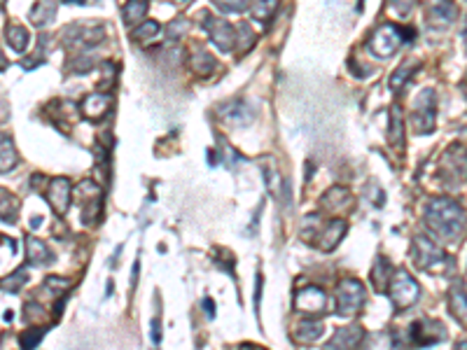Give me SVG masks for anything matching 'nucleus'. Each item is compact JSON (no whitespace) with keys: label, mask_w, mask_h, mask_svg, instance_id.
I'll return each mask as SVG.
<instances>
[{"label":"nucleus","mask_w":467,"mask_h":350,"mask_svg":"<svg viewBox=\"0 0 467 350\" xmlns=\"http://www.w3.org/2000/svg\"><path fill=\"white\" fill-rule=\"evenodd\" d=\"M346 234V222L344 219H329L327 224H325V229L321 231V239H318V248L325 252H332L336 245L341 243Z\"/></svg>","instance_id":"f3484780"},{"label":"nucleus","mask_w":467,"mask_h":350,"mask_svg":"<svg viewBox=\"0 0 467 350\" xmlns=\"http://www.w3.org/2000/svg\"><path fill=\"white\" fill-rule=\"evenodd\" d=\"M425 224L442 241H458L467 229V212L448 197H437L425 206Z\"/></svg>","instance_id":"f257e3e1"},{"label":"nucleus","mask_w":467,"mask_h":350,"mask_svg":"<svg viewBox=\"0 0 467 350\" xmlns=\"http://www.w3.org/2000/svg\"><path fill=\"white\" fill-rule=\"evenodd\" d=\"M281 0H259L257 8H252V19L257 21H269L271 14L276 12V8H279Z\"/></svg>","instance_id":"f704fd0d"},{"label":"nucleus","mask_w":467,"mask_h":350,"mask_svg":"<svg viewBox=\"0 0 467 350\" xmlns=\"http://www.w3.org/2000/svg\"><path fill=\"white\" fill-rule=\"evenodd\" d=\"M192 68L194 73H197L199 77H208L213 70L217 68V61L213 58V54L208 50H204V47H197L192 54Z\"/></svg>","instance_id":"393cba45"},{"label":"nucleus","mask_w":467,"mask_h":350,"mask_svg":"<svg viewBox=\"0 0 467 350\" xmlns=\"http://www.w3.org/2000/svg\"><path fill=\"white\" fill-rule=\"evenodd\" d=\"M159 31H162V28H159L157 21H145V23H140L138 28H133L131 38L135 43H150L152 38H157Z\"/></svg>","instance_id":"7c9ffc66"},{"label":"nucleus","mask_w":467,"mask_h":350,"mask_svg":"<svg viewBox=\"0 0 467 350\" xmlns=\"http://www.w3.org/2000/svg\"><path fill=\"white\" fill-rule=\"evenodd\" d=\"M147 10H150V0H127V5H124V10H122L124 23L135 28L140 21H143Z\"/></svg>","instance_id":"412c9836"},{"label":"nucleus","mask_w":467,"mask_h":350,"mask_svg":"<svg viewBox=\"0 0 467 350\" xmlns=\"http://www.w3.org/2000/svg\"><path fill=\"white\" fill-rule=\"evenodd\" d=\"M442 177H453V182H463L467 180V152L460 145H451L442 159L439 166Z\"/></svg>","instance_id":"1a4fd4ad"},{"label":"nucleus","mask_w":467,"mask_h":350,"mask_svg":"<svg viewBox=\"0 0 467 350\" xmlns=\"http://www.w3.org/2000/svg\"><path fill=\"white\" fill-rule=\"evenodd\" d=\"M110 105H112L110 94L96 91V94H89V96L82 100L80 110H82V115H85L89 122H98V120H103V115L110 110Z\"/></svg>","instance_id":"2eb2a0df"},{"label":"nucleus","mask_w":467,"mask_h":350,"mask_svg":"<svg viewBox=\"0 0 467 350\" xmlns=\"http://www.w3.org/2000/svg\"><path fill=\"white\" fill-rule=\"evenodd\" d=\"M435 120H437V94L435 89H423L416 96V103H413V115H411L413 131L421 135L433 133Z\"/></svg>","instance_id":"20e7f679"},{"label":"nucleus","mask_w":467,"mask_h":350,"mask_svg":"<svg viewBox=\"0 0 467 350\" xmlns=\"http://www.w3.org/2000/svg\"><path fill=\"white\" fill-rule=\"evenodd\" d=\"M388 276H390V264H388V259H383V257H378L376 259V264H374V269H371V285L378 289V292H383V289L388 287Z\"/></svg>","instance_id":"bb28decb"},{"label":"nucleus","mask_w":467,"mask_h":350,"mask_svg":"<svg viewBox=\"0 0 467 350\" xmlns=\"http://www.w3.org/2000/svg\"><path fill=\"white\" fill-rule=\"evenodd\" d=\"M70 199H73V192H70L68 177H54V180H50L47 201H50L52 210H54L56 215H66L70 208Z\"/></svg>","instance_id":"ddd939ff"},{"label":"nucleus","mask_w":467,"mask_h":350,"mask_svg":"<svg viewBox=\"0 0 467 350\" xmlns=\"http://www.w3.org/2000/svg\"><path fill=\"white\" fill-rule=\"evenodd\" d=\"M365 341V329L360 325H346L336 329L334 336L327 341L325 350H358Z\"/></svg>","instance_id":"f8f14e48"},{"label":"nucleus","mask_w":467,"mask_h":350,"mask_svg":"<svg viewBox=\"0 0 467 350\" xmlns=\"http://www.w3.org/2000/svg\"><path fill=\"white\" fill-rule=\"evenodd\" d=\"M78 199L82 206V222L87 227L96 224V219L100 217V208H103V194H100V187L94 180H82L78 185Z\"/></svg>","instance_id":"423d86ee"},{"label":"nucleus","mask_w":467,"mask_h":350,"mask_svg":"<svg viewBox=\"0 0 467 350\" xmlns=\"http://www.w3.org/2000/svg\"><path fill=\"white\" fill-rule=\"evenodd\" d=\"M5 68H8V58H5L3 50H0V70H5Z\"/></svg>","instance_id":"79ce46f5"},{"label":"nucleus","mask_w":467,"mask_h":350,"mask_svg":"<svg viewBox=\"0 0 467 350\" xmlns=\"http://www.w3.org/2000/svg\"><path fill=\"white\" fill-rule=\"evenodd\" d=\"M446 339V329L439 320H416L409 329V341L413 346H435Z\"/></svg>","instance_id":"6e6552de"},{"label":"nucleus","mask_w":467,"mask_h":350,"mask_svg":"<svg viewBox=\"0 0 467 350\" xmlns=\"http://www.w3.org/2000/svg\"><path fill=\"white\" fill-rule=\"evenodd\" d=\"M5 38H8V45L12 47L14 52H26V47L31 45V33L26 31L19 23H10L8 31H5Z\"/></svg>","instance_id":"a878e982"},{"label":"nucleus","mask_w":467,"mask_h":350,"mask_svg":"<svg viewBox=\"0 0 467 350\" xmlns=\"http://www.w3.org/2000/svg\"><path fill=\"white\" fill-rule=\"evenodd\" d=\"M217 117H220L222 122L241 129V127H248V124L252 122L255 112H252V108L246 103V100H229V103H222L220 108H217Z\"/></svg>","instance_id":"9b49d317"},{"label":"nucleus","mask_w":467,"mask_h":350,"mask_svg":"<svg viewBox=\"0 0 467 350\" xmlns=\"http://www.w3.org/2000/svg\"><path fill=\"white\" fill-rule=\"evenodd\" d=\"M206 31H208L210 40L220 47L222 52H232L236 45V26H232L224 19H215V17H206Z\"/></svg>","instance_id":"9d476101"},{"label":"nucleus","mask_w":467,"mask_h":350,"mask_svg":"<svg viewBox=\"0 0 467 350\" xmlns=\"http://www.w3.org/2000/svg\"><path fill=\"white\" fill-rule=\"evenodd\" d=\"M404 43V31H400L393 23H383L378 26L369 38V52L378 58H388L400 50V45Z\"/></svg>","instance_id":"39448f33"},{"label":"nucleus","mask_w":467,"mask_h":350,"mask_svg":"<svg viewBox=\"0 0 467 350\" xmlns=\"http://www.w3.org/2000/svg\"><path fill=\"white\" fill-rule=\"evenodd\" d=\"M259 299H262V276L257 274V287H255V308L259 311Z\"/></svg>","instance_id":"ea45409f"},{"label":"nucleus","mask_w":467,"mask_h":350,"mask_svg":"<svg viewBox=\"0 0 467 350\" xmlns=\"http://www.w3.org/2000/svg\"><path fill=\"white\" fill-rule=\"evenodd\" d=\"M388 296H390V301H393L395 308L404 311V308H411L418 301V296H421V287H418L416 278H413L409 271L400 269V271H395L393 278H390V283H388Z\"/></svg>","instance_id":"f03ea898"},{"label":"nucleus","mask_w":467,"mask_h":350,"mask_svg":"<svg viewBox=\"0 0 467 350\" xmlns=\"http://www.w3.org/2000/svg\"><path fill=\"white\" fill-rule=\"evenodd\" d=\"M54 252L47 248L45 241L35 239V236H26V262L31 266H50L54 264Z\"/></svg>","instance_id":"dca6fc26"},{"label":"nucleus","mask_w":467,"mask_h":350,"mask_svg":"<svg viewBox=\"0 0 467 350\" xmlns=\"http://www.w3.org/2000/svg\"><path fill=\"white\" fill-rule=\"evenodd\" d=\"M448 306H451V313L458 322H463V327H467V289L465 285L456 283L451 289H448Z\"/></svg>","instance_id":"a211bd4d"},{"label":"nucleus","mask_w":467,"mask_h":350,"mask_svg":"<svg viewBox=\"0 0 467 350\" xmlns=\"http://www.w3.org/2000/svg\"><path fill=\"white\" fill-rule=\"evenodd\" d=\"M257 35L252 33V28L248 26V23H236V45L241 47V52L250 50L252 45H255Z\"/></svg>","instance_id":"473e14b6"},{"label":"nucleus","mask_w":467,"mask_h":350,"mask_svg":"<svg viewBox=\"0 0 467 350\" xmlns=\"http://www.w3.org/2000/svg\"><path fill=\"white\" fill-rule=\"evenodd\" d=\"M185 31H187V21L185 19H178V21H173L169 26L166 35H169V40H175V38H182V35H185Z\"/></svg>","instance_id":"4c0bfd02"},{"label":"nucleus","mask_w":467,"mask_h":350,"mask_svg":"<svg viewBox=\"0 0 467 350\" xmlns=\"http://www.w3.org/2000/svg\"><path fill=\"white\" fill-rule=\"evenodd\" d=\"M413 3H416V0H388V5H390V10H395L398 12V14H409L411 12V8H413Z\"/></svg>","instance_id":"e433bc0d"},{"label":"nucleus","mask_w":467,"mask_h":350,"mask_svg":"<svg viewBox=\"0 0 467 350\" xmlns=\"http://www.w3.org/2000/svg\"><path fill=\"white\" fill-rule=\"evenodd\" d=\"M411 254H413V262L421 269L435 271L437 266H442L444 262V252L437 248V243L425 234L413 236V245H411Z\"/></svg>","instance_id":"0eeeda50"},{"label":"nucleus","mask_w":467,"mask_h":350,"mask_svg":"<svg viewBox=\"0 0 467 350\" xmlns=\"http://www.w3.org/2000/svg\"><path fill=\"white\" fill-rule=\"evenodd\" d=\"M45 327H28V331H23L21 334V350H35L38 348V343L43 341L45 336Z\"/></svg>","instance_id":"72a5a7b5"},{"label":"nucleus","mask_w":467,"mask_h":350,"mask_svg":"<svg viewBox=\"0 0 467 350\" xmlns=\"http://www.w3.org/2000/svg\"><path fill=\"white\" fill-rule=\"evenodd\" d=\"M159 341H162V322H159V318L152 320V343L159 346Z\"/></svg>","instance_id":"58836bf2"},{"label":"nucleus","mask_w":467,"mask_h":350,"mask_svg":"<svg viewBox=\"0 0 467 350\" xmlns=\"http://www.w3.org/2000/svg\"><path fill=\"white\" fill-rule=\"evenodd\" d=\"M465 38H467V28H465Z\"/></svg>","instance_id":"a18cd8bd"},{"label":"nucleus","mask_w":467,"mask_h":350,"mask_svg":"<svg viewBox=\"0 0 467 350\" xmlns=\"http://www.w3.org/2000/svg\"><path fill=\"white\" fill-rule=\"evenodd\" d=\"M348 189L346 187H332L323 197V206H327V210H341L348 204Z\"/></svg>","instance_id":"cd10ccee"},{"label":"nucleus","mask_w":467,"mask_h":350,"mask_svg":"<svg viewBox=\"0 0 467 350\" xmlns=\"http://www.w3.org/2000/svg\"><path fill=\"white\" fill-rule=\"evenodd\" d=\"M19 166V154L8 135H0V173H10Z\"/></svg>","instance_id":"b1692460"},{"label":"nucleus","mask_w":467,"mask_h":350,"mask_svg":"<svg viewBox=\"0 0 467 350\" xmlns=\"http://www.w3.org/2000/svg\"><path fill=\"white\" fill-rule=\"evenodd\" d=\"M327 301H329L327 294H325L321 287H316V285L301 287L299 292L294 294V306L306 313H323L325 308H327Z\"/></svg>","instance_id":"4468645a"},{"label":"nucleus","mask_w":467,"mask_h":350,"mask_svg":"<svg viewBox=\"0 0 467 350\" xmlns=\"http://www.w3.org/2000/svg\"><path fill=\"white\" fill-rule=\"evenodd\" d=\"M26 281H28V274H26V269L21 266V269H17L12 276H8V278H3V281H0V289H3V292L17 294L23 287V285H26Z\"/></svg>","instance_id":"c756f323"},{"label":"nucleus","mask_w":467,"mask_h":350,"mask_svg":"<svg viewBox=\"0 0 467 350\" xmlns=\"http://www.w3.org/2000/svg\"><path fill=\"white\" fill-rule=\"evenodd\" d=\"M456 350H467V341H460L456 346Z\"/></svg>","instance_id":"37998d69"},{"label":"nucleus","mask_w":467,"mask_h":350,"mask_svg":"<svg viewBox=\"0 0 467 350\" xmlns=\"http://www.w3.org/2000/svg\"><path fill=\"white\" fill-rule=\"evenodd\" d=\"M365 285L356 281V278H346L341 281V285L336 287V313L341 318H353L356 313L362 311L365 306Z\"/></svg>","instance_id":"7ed1b4c3"},{"label":"nucleus","mask_w":467,"mask_h":350,"mask_svg":"<svg viewBox=\"0 0 467 350\" xmlns=\"http://www.w3.org/2000/svg\"><path fill=\"white\" fill-rule=\"evenodd\" d=\"M388 142L393 147L404 145V122H402V110L400 105H393L390 108V127H388Z\"/></svg>","instance_id":"4be33fe9"},{"label":"nucleus","mask_w":467,"mask_h":350,"mask_svg":"<svg viewBox=\"0 0 467 350\" xmlns=\"http://www.w3.org/2000/svg\"><path fill=\"white\" fill-rule=\"evenodd\" d=\"M323 336V325L321 322H301L297 331H294V339L299 343H313Z\"/></svg>","instance_id":"c85d7f7f"},{"label":"nucleus","mask_w":467,"mask_h":350,"mask_svg":"<svg viewBox=\"0 0 467 350\" xmlns=\"http://www.w3.org/2000/svg\"><path fill=\"white\" fill-rule=\"evenodd\" d=\"M3 3H5V0H0V5H3Z\"/></svg>","instance_id":"49530a36"},{"label":"nucleus","mask_w":467,"mask_h":350,"mask_svg":"<svg viewBox=\"0 0 467 350\" xmlns=\"http://www.w3.org/2000/svg\"><path fill=\"white\" fill-rule=\"evenodd\" d=\"M17 219H19V201L8 189L0 187V222L14 224Z\"/></svg>","instance_id":"5701e85b"},{"label":"nucleus","mask_w":467,"mask_h":350,"mask_svg":"<svg viewBox=\"0 0 467 350\" xmlns=\"http://www.w3.org/2000/svg\"><path fill=\"white\" fill-rule=\"evenodd\" d=\"M54 17H56L54 0H38V3L31 8V12H28V21H31L33 26H38V28L52 23V21H54Z\"/></svg>","instance_id":"aec40b11"},{"label":"nucleus","mask_w":467,"mask_h":350,"mask_svg":"<svg viewBox=\"0 0 467 350\" xmlns=\"http://www.w3.org/2000/svg\"><path fill=\"white\" fill-rule=\"evenodd\" d=\"M213 5L224 14H232V12H246L250 0H213Z\"/></svg>","instance_id":"c9c22d12"},{"label":"nucleus","mask_w":467,"mask_h":350,"mask_svg":"<svg viewBox=\"0 0 467 350\" xmlns=\"http://www.w3.org/2000/svg\"><path fill=\"white\" fill-rule=\"evenodd\" d=\"M428 14L435 23H451L456 19V5L453 0H425Z\"/></svg>","instance_id":"6ab92c4d"},{"label":"nucleus","mask_w":467,"mask_h":350,"mask_svg":"<svg viewBox=\"0 0 467 350\" xmlns=\"http://www.w3.org/2000/svg\"><path fill=\"white\" fill-rule=\"evenodd\" d=\"M413 70H416V61H409V63H404L402 68L395 70V75L390 77V89L398 91L400 87H404L406 82H409V77L413 75Z\"/></svg>","instance_id":"2f4dec72"},{"label":"nucleus","mask_w":467,"mask_h":350,"mask_svg":"<svg viewBox=\"0 0 467 350\" xmlns=\"http://www.w3.org/2000/svg\"><path fill=\"white\" fill-rule=\"evenodd\" d=\"M204 311L208 313V318H215V311H213V301L210 299H204Z\"/></svg>","instance_id":"a19ab883"},{"label":"nucleus","mask_w":467,"mask_h":350,"mask_svg":"<svg viewBox=\"0 0 467 350\" xmlns=\"http://www.w3.org/2000/svg\"><path fill=\"white\" fill-rule=\"evenodd\" d=\"M66 3H85V0H66Z\"/></svg>","instance_id":"c03bdc74"}]
</instances>
